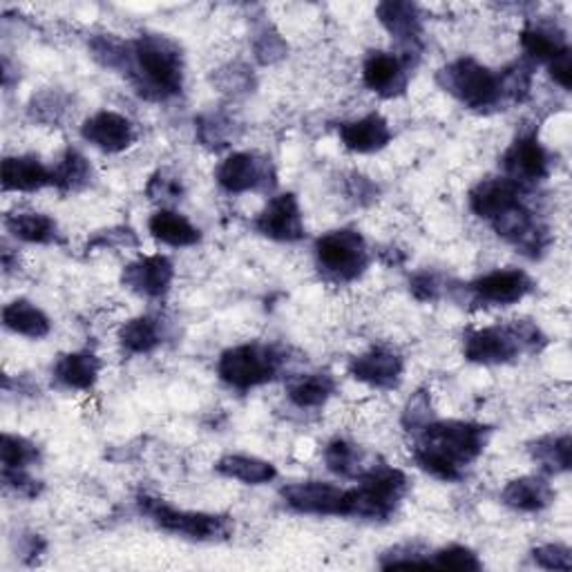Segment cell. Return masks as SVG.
<instances>
[{
    "label": "cell",
    "instance_id": "obj_1",
    "mask_svg": "<svg viewBox=\"0 0 572 572\" xmlns=\"http://www.w3.org/2000/svg\"><path fill=\"white\" fill-rule=\"evenodd\" d=\"M490 427L465 421H438L416 430L414 461L441 481H458L485 450Z\"/></svg>",
    "mask_w": 572,
    "mask_h": 572
},
{
    "label": "cell",
    "instance_id": "obj_2",
    "mask_svg": "<svg viewBox=\"0 0 572 572\" xmlns=\"http://www.w3.org/2000/svg\"><path fill=\"white\" fill-rule=\"evenodd\" d=\"M126 72L148 99H168L184 88V59L177 43L159 34H144L126 48Z\"/></svg>",
    "mask_w": 572,
    "mask_h": 572
},
{
    "label": "cell",
    "instance_id": "obj_3",
    "mask_svg": "<svg viewBox=\"0 0 572 572\" xmlns=\"http://www.w3.org/2000/svg\"><path fill=\"white\" fill-rule=\"evenodd\" d=\"M541 329L527 320L496 325L470 332L463 338V356L476 365H503L521 354H532L543 347Z\"/></svg>",
    "mask_w": 572,
    "mask_h": 572
},
{
    "label": "cell",
    "instance_id": "obj_4",
    "mask_svg": "<svg viewBox=\"0 0 572 572\" xmlns=\"http://www.w3.org/2000/svg\"><path fill=\"white\" fill-rule=\"evenodd\" d=\"M438 83L456 101L476 112L494 110L507 101L501 75L474 59H458L445 66L438 72Z\"/></svg>",
    "mask_w": 572,
    "mask_h": 572
},
{
    "label": "cell",
    "instance_id": "obj_5",
    "mask_svg": "<svg viewBox=\"0 0 572 572\" xmlns=\"http://www.w3.org/2000/svg\"><path fill=\"white\" fill-rule=\"evenodd\" d=\"M407 490V476L387 465H374L361 476V485L347 490V514L363 519H389Z\"/></svg>",
    "mask_w": 572,
    "mask_h": 572
},
{
    "label": "cell",
    "instance_id": "obj_6",
    "mask_svg": "<svg viewBox=\"0 0 572 572\" xmlns=\"http://www.w3.org/2000/svg\"><path fill=\"white\" fill-rule=\"evenodd\" d=\"M139 507L146 516H150L157 527L190 541H221L228 539L233 532V521L228 516L177 510L161 499H152L148 494L139 496Z\"/></svg>",
    "mask_w": 572,
    "mask_h": 572
},
{
    "label": "cell",
    "instance_id": "obj_7",
    "mask_svg": "<svg viewBox=\"0 0 572 572\" xmlns=\"http://www.w3.org/2000/svg\"><path fill=\"white\" fill-rule=\"evenodd\" d=\"M279 365L282 358L273 347L253 343L224 352L217 363V374L228 387L246 392L270 383L277 376Z\"/></svg>",
    "mask_w": 572,
    "mask_h": 572
},
{
    "label": "cell",
    "instance_id": "obj_8",
    "mask_svg": "<svg viewBox=\"0 0 572 572\" xmlns=\"http://www.w3.org/2000/svg\"><path fill=\"white\" fill-rule=\"evenodd\" d=\"M316 259L320 270L336 282L361 277L369 264L367 241L358 230L341 228L323 235L316 241Z\"/></svg>",
    "mask_w": 572,
    "mask_h": 572
},
{
    "label": "cell",
    "instance_id": "obj_9",
    "mask_svg": "<svg viewBox=\"0 0 572 572\" xmlns=\"http://www.w3.org/2000/svg\"><path fill=\"white\" fill-rule=\"evenodd\" d=\"M217 184L233 195L268 190L275 184V172L268 159L255 152H235L219 164Z\"/></svg>",
    "mask_w": 572,
    "mask_h": 572
},
{
    "label": "cell",
    "instance_id": "obj_10",
    "mask_svg": "<svg viewBox=\"0 0 572 572\" xmlns=\"http://www.w3.org/2000/svg\"><path fill=\"white\" fill-rule=\"evenodd\" d=\"M282 499L292 510L300 514H318V516H345L347 514V490L323 483L307 481L282 487Z\"/></svg>",
    "mask_w": 572,
    "mask_h": 572
},
{
    "label": "cell",
    "instance_id": "obj_11",
    "mask_svg": "<svg viewBox=\"0 0 572 572\" xmlns=\"http://www.w3.org/2000/svg\"><path fill=\"white\" fill-rule=\"evenodd\" d=\"M255 230L275 241H298L305 237L300 201L294 193L273 197L255 217Z\"/></svg>",
    "mask_w": 572,
    "mask_h": 572
},
{
    "label": "cell",
    "instance_id": "obj_12",
    "mask_svg": "<svg viewBox=\"0 0 572 572\" xmlns=\"http://www.w3.org/2000/svg\"><path fill=\"white\" fill-rule=\"evenodd\" d=\"M505 177L514 184H536L550 172V155L536 137H519L501 159Z\"/></svg>",
    "mask_w": 572,
    "mask_h": 572
},
{
    "label": "cell",
    "instance_id": "obj_13",
    "mask_svg": "<svg viewBox=\"0 0 572 572\" xmlns=\"http://www.w3.org/2000/svg\"><path fill=\"white\" fill-rule=\"evenodd\" d=\"M81 135L95 148L110 152V155L128 150L137 139V130H135L132 121L112 110H101V112L92 115L83 124Z\"/></svg>",
    "mask_w": 572,
    "mask_h": 572
},
{
    "label": "cell",
    "instance_id": "obj_14",
    "mask_svg": "<svg viewBox=\"0 0 572 572\" xmlns=\"http://www.w3.org/2000/svg\"><path fill=\"white\" fill-rule=\"evenodd\" d=\"M175 277L172 262L166 255H148L124 268V284L130 292L146 298H161L168 294Z\"/></svg>",
    "mask_w": 572,
    "mask_h": 572
},
{
    "label": "cell",
    "instance_id": "obj_15",
    "mask_svg": "<svg viewBox=\"0 0 572 572\" xmlns=\"http://www.w3.org/2000/svg\"><path fill=\"white\" fill-rule=\"evenodd\" d=\"M470 286L481 303L505 307L523 300L532 292V279L519 268H505L492 270L474 279Z\"/></svg>",
    "mask_w": 572,
    "mask_h": 572
},
{
    "label": "cell",
    "instance_id": "obj_16",
    "mask_svg": "<svg viewBox=\"0 0 572 572\" xmlns=\"http://www.w3.org/2000/svg\"><path fill=\"white\" fill-rule=\"evenodd\" d=\"M407 68L410 63L392 52H372L363 66V81L372 92L392 99L405 92L410 79Z\"/></svg>",
    "mask_w": 572,
    "mask_h": 572
},
{
    "label": "cell",
    "instance_id": "obj_17",
    "mask_svg": "<svg viewBox=\"0 0 572 572\" xmlns=\"http://www.w3.org/2000/svg\"><path fill=\"white\" fill-rule=\"evenodd\" d=\"M403 358L387 347H374L361 356H356L349 365V374L372 387L389 389L398 385L403 376Z\"/></svg>",
    "mask_w": 572,
    "mask_h": 572
},
{
    "label": "cell",
    "instance_id": "obj_18",
    "mask_svg": "<svg viewBox=\"0 0 572 572\" xmlns=\"http://www.w3.org/2000/svg\"><path fill=\"white\" fill-rule=\"evenodd\" d=\"M338 135L347 150L361 155L378 152L392 141V128L381 115H367L358 121H347L338 128Z\"/></svg>",
    "mask_w": 572,
    "mask_h": 572
},
{
    "label": "cell",
    "instance_id": "obj_19",
    "mask_svg": "<svg viewBox=\"0 0 572 572\" xmlns=\"http://www.w3.org/2000/svg\"><path fill=\"white\" fill-rule=\"evenodd\" d=\"M519 190L521 186L514 184L507 177L499 179H485L470 193V208L481 219H496L501 213H505L510 206L519 204Z\"/></svg>",
    "mask_w": 572,
    "mask_h": 572
},
{
    "label": "cell",
    "instance_id": "obj_20",
    "mask_svg": "<svg viewBox=\"0 0 572 572\" xmlns=\"http://www.w3.org/2000/svg\"><path fill=\"white\" fill-rule=\"evenodd\" d=\"M52 168H48L39 157H8L3 161V190L14 193H37L46 186H52Z\"/></svg>",
    "mask_w": 572,
    "mask_h": 572
},
{
    "label": "cell",
    "instance_id": "obj_21",
    "mask_svg": "<svg viewBox=\"0 0 572 572\" xmlns=\"http://www.w3.org/2000/svg\"><path fill=\"white\" fill-rule=\"evenodd\" d=\"M501 501L516 512H541L554 501V490L541 476H521L505 485Z\"/></svg>",
    "mask_w": 572,
    "mask_h": 572
},
{
    "label": "cell",
    "instance_id": "obj_22",
    "mask_svg": "<svg viewBox=\"0 0 572 572\" xmlns=\"http://www.w3.org/2000/svg\"><path fill=\"white\" fill-rule=\"evenodd\" d=\"M378 19L385 30L403 46L416 48L421 43V14L418 8L412 3H383L378 6Z\"/></svg>",
    "mask_w": 572,
    "mask_h": 572
},
{
    "label": "cell",
    "instance_id": "obj_23",
    "mask_svg": "<svg viewBox=\"0 0 572 572\" xmlns=\"http://www.w3.org/2000/svg\"><path fill=\"white\" fill-rule=\"evenodd\" d=\"M101 361L90 352H77L61 356V361L55 365V378L68 387V389H92L101 374Z\"/></svg>",
    "mask_w": 572,
    "mask_h": 572
},
{
    "label": "cell",
    "instance_id": "obj_24",
    "mask_svg": "<svg viewBox=\"0 0 572 572\" xmlns=\"http://www.w3.org/2000/svg\"><path fill=\"white\" fill-rule=\"evenodd\" d=\"M148 230L157 241L175 246V248L193 246L201 239L199 228L188 217H184L175 210H168V208H161L150 217Z\"/></svg>",
    "mask_w": 572,
    "mask_h": 572
},
{
    "label": "cell",
    "instance_id": "obj_25",
    "mask_svg": "<svg viewBox=\"0 0 572 572\" xmlns=\"http://www.w3.org/2000/svg\"><path fill=\"white\" fill-rule=\"evenodd\" d=\"M215 470L221 476L235 479L244 485H262L277 476V470L273 463L262 461L257 456H246V454H228L217 461Z\"/></svg>",
    "mask_w": 572,
    "mask_h": 572
},
{
    "label": "cell",
    "instance_id": "obj_26",
    "mask_svg": "<svg viewBox=\"0 0 572 572\" xmlns=\"http://www.w3.org/2000/svg\"><path fill=\"white\" fill-rule=\"evenodd\" d=\"M521 46L530 59L548 63V66L554 59H559L561 55L570 52L563 32H559L556 28H548V26H527L521 32Z\"/></svg>",
    "mask_w": 572,
    "mask_h": 572
},
{
    "label": "cell",
    "instance_id": "obj_27",
    "mask_svg": "<svg viewBox=\"0 0 572 572\" xmlns=\"http://www.w3.org/2000/svg\"><path fill=\"white\" fill-rule=\"evenodd\" d=\"M3 323L10 332L41 341L50 334V318L30 300H14L3 309Z\"/></svg>",
    "mask_w": 572,
    "mask_h": 572
},
{
    "label": "cell",
    "instance_id": "obj_28",
    "mask_svg": "<svg viewBox=\"0 0 572 572\" xmlns=\"http://www.w3.org/2000/svg\"><path fill=\"white\" fill-rule=\"evenodd\" d=\"M8 230L28 244H52L59 237V226L43 213H14L6 219Z\"/></svg>",
    "mask_w": 572,
    "mask_h": 572
},
{
    "label": "cell",
    "instance_id": "obj_29",
    "mask_svg": "<svg viewBox=\"0 0 572 572\" xmlns=\"http://www.w3.org/2000/svg\"><path fill=\"white\" fill-rule=\"evenodd\" d=\"M336 392V381L329 374H305L296 378L286 394L289 401L300 410L323 407Z\"/></svg>",
    "mask_w": 572,
    "mask_h": 572
},
{
    "label": "cell",
    "instance_id": "obj_30",
    "mask_svg": "<svg viewBox=\"0 0 572 572\" xmlns=\"http://www.w3.org/2000/svg\"><path fill=\"white\" fill-rule=\"evenodd\" d=\"M530 454L534 463L548 474H561L570 470V456H572V443L570 436H543L530 445Z\"/></svg>",
    "mask_w": 572,
    "mask_h": 572
},
{
    "label": "cell",
    "instance_id": "obj_31",
    "mask_svg": "<svg viewBox=\"0 0 572 572\" xmlns=\"http://www.w3.org/2000/svg\"><path fill=\"white\" fill-rule=\"evenodd\" d=\"M119 343L128 354H150L161 343V325L150 316L135 318L121 327Z\"/></svg>",
    "mask_w": 572,
    "mask_h": 572
},
{
    "label": "cell",
    "instance_id": "obj_32",
    "mask_svg": "<svg viewBox=\"0 0 572 572\" xmlns=\"http://www.w3.org/2000/svg\"><path fill=\"white\" fill-rule=\"evenodd\" d=\"M52 177H55L52 186H57L61 190H79L90 184L92 168L81 152L68 150L61 157V161L52 168Z\"/></svg>",
    "mask_w": 572,
    "mask_h": 572
},
{
    "label": "cell",
    "instance_id": "obj_33",
    "mask_svg": "<svg viewBox=\"0 0 572 572\" xmlns=\"http://www.w3.org/2000/svg\"><path fill=\"white\" fill-rule=\"evenodd\" d=\"M327 467L341 476H363L369 470H363V456L361 450L343 438H336L325 450Z\"/></svg>",
    "mask_w": 572,
    "mask_h": 572
},
{
    "label": "cell",
    "instance_id": "obj_34",
    "mask_svg": "<svg viewBox=\"0 0 572 572\" xmlns=\"http://www.w3.org/2000/svg\"><path fill=\"white\" fill-rule=\"evenodd\" d=\"M0 458H3V467L23 470L32 465L39 458V450L32 441L14 434H3V445H0Z\"/></svg>",
    "mask_w": 572,
    "mask_h": 572
},
{
    "label": "cell",
    "instance_id": "obj_35",
    "mask_svg": "<svg viewBox=\"0 0 572 572\" xmlns=\"http://www.w3.org/2000/svg\"><path fill=\"white\" fill-rule=\"evenodd\" d=\"M430 565H438V568H447V570H481L483 563L481 559L465 545H447L438 552H434V556H427Z\"/></svg>",
    "mask_w": 572,
    "mask_h": 572
},
{
    "label": "cell",
    "instance_id": "obj_36",
    "mask_svg": "<svg viewBox=\"0 0 572 572\" xmlns=\"http://www.w3.org/2000/svg\"><path fill=\"white\" fill-rule=\"evenodd\" d=\"M532 559L536 565L545 570H570L572 568V554L568 545L561 543H545L532 550Z\"/></svg>",
    "mask_w": 572,
    "mask_h": 572
},
{
    "label": "cell",
    "instance_id": "obj_37",
    "mask_svg": "<svg viewBox=\"0 0 572 572\" xmlns=\"http://www.w3.org/2000/svg\"><path fill=\"white\" fill-rule=\"evenodd\" d=\"M148 197L152 201H175L181 197V181L168 170H159L148 184Z\"/></svg>",
    "mask_w": 572,
    "mask_h": 572
},
{
    "label": "cell",
    "instance_id": "obj_38",
    "mask_svg": "<svg viewBox=\"0 0 572 572\" xmlns=\"http://www.w3.org/2000/svg\"><path fill=\"white\" fill-rule=\"evenodd\" d=\"M381 565L383 568H412V565H430V561L414 545H401V548H394L387 554H383Z\"/></svg>",
    "mask_w": 572,
    "mask_h": 572
},
{
    "label": "cell",
    "instance_id": "obj_39",
    "mask_svg": "<svg viewBox=\"0 0 572 572\" xmlns=\"http://www.w3.org/2000/svg\"><path fill=\"white\" fill-rule=\"evenodd\" d=\"M410 292L421 303H434L441 296V279L434 273H418L410 282Z\"/></svg>",
    "mask_w": 572,
    "mask_h": 572
},
{
    "label": "cell",
    "instance_id": "obj_40",
    "mask_svg": "<svg viewBox=\"0 0 572 572\" xmlns=\"http://www.w3.org/2000/svg\"><path fill=\"white\" fill-rule=\"evenodd\" d=\"M550 77L563 88L570 90L572 88V55L565 52L559 59H554L550 66Z\"/></svg>",
    "mask_w": 572,
    "mask_h": 572
}]
</instances>
